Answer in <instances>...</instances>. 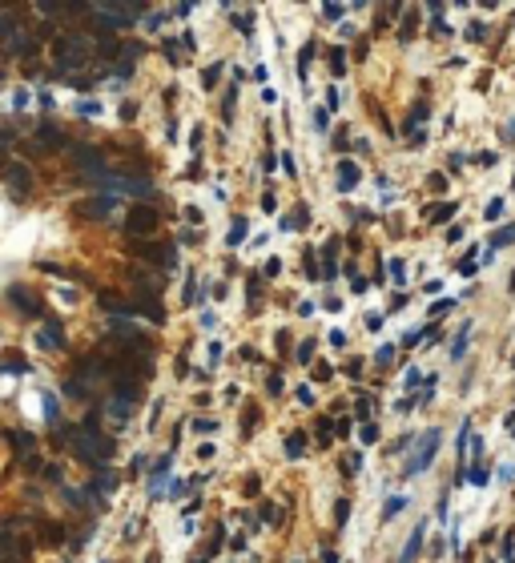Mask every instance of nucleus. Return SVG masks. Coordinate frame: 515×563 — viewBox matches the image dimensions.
Returning a JSON list of instances; mask_svg holds the SVG:
<instances>
[{"mask_svg": "<svg viewBox=\"0 0 515 563\" xmlns=\"http://www.w3.org/2000/svg\"><path fill=\"white\" fill-rule=\"evenodd\" d=\"M241 238H246V222H238L234 229H230V245H238Z\"/></svg>", "mask_w": 515, "mask_h": 563, "instance_id": "f3484780", "label": "nucleus"}, {"mask_svg": "<svg viewBox=\"0 0 515 563\" xmlns=\"http://www.w3.org/2000/svg\"><path fill=\"white\" fill-rule=\"evenodd\" d=\"M499 213H503V201H491V206H487V222H495Z\"/></svg>", "mask_w": 515, "mask_h": 563, "instance_id": "b1692460", "label": "nucleus"}, {"mask_svg": "<svg viewBox=\"0 0 515 563\" xmlns=\"http://www.w3.org/2000/svg\"><path fill=\"white\" fill-rule=\"evenodd\" d=\"M374 439H379V431H374V422H370V427H362V443H374Z\"/></svg>", "mask_w": 515, "mask_h": 563, "instance_id": "bb28decb", "label": "nucleus"}, {"mask_svg": "<svg viewBox=\"0 0 515 563\" xmlns=\"http://www.w3.org/2000/svg\"><path fill=\"white\" fill-rule=\"evenodd\" d=\"M418 547H423V527H415V535H411V543L402 547V563H415Z\"/></svg>", "mask_w": 515, "mask_h": 563, "instance_id": "9d476101", "label": "nucleus"}, {"mask_svg": "<svg viewBox=\"0 0 515 563\" xmlns=\"http://www.w3.org/2000/svg\"><path fill=\"white\" fill-rule=\"evenodd\" d=\"M45 418L48 422H57V399H45Z\"/></svg>", "mask_w": 515, "mask_h": 563, "instance_id": "4be33fe9", "label": "nucleus"}, {"mask_svg": "<svg viewBox=\"0 0 515 563\" xmlns=\"http://www.w3.org/2000/svg\"><path fill=\"white\" fill-rule=\"evenodd\" d=\"M13 443H16V450H20V455H29V450H32V439H29V434H13Z\"/></svg>", "mask_w": 515, "mask_h": 563, "instance_id": "dca6fc26", "label": "nucleus"}, {"mask_svg": "<svg viewBox=\"0 0 515 563\" xmlns=\"http://www.w3.org/2000/svg\"><path fill=\"white\" fill-rule=\"evenodd\" d=\"M77 161L89 169V173H105V165H101V157H97V149H89V145H80V149H77Z\"/></svg>", "mask_w": 515, "mask_h": 563, "instance_id": "0eeeda50", "label": "nucleus"}, {"mask_svg": "<svg viewBox=\"0 0 515 563\" xmlns=\"http://www.w3.org/2000/svg\"><path fill=\"white\" fill-rule=\"evenodd\" d=\"M57 61H61V69H77V64H85L89 61V41H85L80 32L61 36V41H57Z\"/></svg>", "mask_w": 515, "mask_h": 563, "instance_id": "f03ea898", "label": "nucleus"}, {"mask_svg": "<svg viewBox=\"0 0 515 563\" xmlns=\"http://www.w3.org/2000/svg\"><path fill=\"white\" fill-rule=\"evenodd\" d=\"M41 342H52V346H64V330H61V322H52V318H48V326L41 330Z\"/></svg>", "mask_w": 515, "mask_h": 563, "instance_id": "1a4fd4ad", "label": "nucleus"}, {"mask_svg": "<svg viewBox=\"0 0 515 563\" xmlns=\"http://www.w3.org/2000/svg\"><path fill=\"white\" fill-rule=\"evenodd\" d=\"M467 334H471V322H467L463 330L455 334V346H451V358H463V346H467Z\"/></svg>", "mask_w": 515, "mask_h": 563, "instance_id": "f8f14e48", "label": "nucleus"}, {"mask_svg": "<svg viewBox=\"0 0 515 563\" xmlns=\"http://www.w3.org/2000/svg\"><path fill=\"white\" fill-rule=\"evenodd\" d=\"M8 302L20 306V310H24V314H32V318L41 314V302H36V298H32V294H29L24 286H13V290H8Z\"/></svg>", "mask_w": 515, "mask_h": 563, "instance_id": "39448f33", "label": "nucleus"}, {"mask_svg": "<svg viewBox=\"0 0 515 563\" xmlns=\"http://www.w3.org/2000/svg\"><path fill=\"white\" fill-rule=\"evenodd\" d=\"M338 181H342V190H354L358 185V165L354 161H338Z\"/></svg>", "mask_w": 515, "mask_h": 563, "instance_id": "6e6552de", "label": "nucleus"}, {"mask_svg": "<svg viewBox=\"0 0 515 563\" xmlns=\"http://www.w3.org/2000/svg\"><path fill=\"white\" fill-rule=\"evenodd\" d=\"M431 190H435V193H443V190H447V177L435 173V177H431Z\"/></svg>", "mask_w": 515, "mask_h": 563, "instance_id": "5701e85b", "label": "nucleus"}, {"mask_svg": "<svg viewBox=\"0 0 515 563\" xmlns=\"http://www.w3.org/2000/svg\"><path fill=\"white\" fill-rule=\"evenodd\" d=\"M402 386H407V390H415V386H418V366L407 370V383H402Z\"/></svg>", "mask_w": 515, "mask_h": 563, "instance_id": "412c9836", "label": "nucleus"}, {"mask_svg": "<svg viewBox=\"0 0 515 563\" xmlns=\"http://www.w3.org/2000/svg\"><path fill=\"white\" fill-rule=\"evenodd\" d=\"M435 450H439V431H427L418 439V450L411 455V463H407V475H418V471L435 459Z\"/></svg>", "mask_w": 515, "mask_h": 563, "instance_id": "7ed1b4c3", "label": "nucleus"}, {"mask_svg": "<svg viewBox=\"0 0 515 563\" xmlns=\"http://www.w3.org/2000/svg\"><path fill=\"white\" fill-rule=\"evenodd\" d=\"M129 406H133L129 399H117V402H109V418H113V422H125V418H129Z\"/></svg>", "mask_w": 515, "mask_h": 563, "instance_id": "9b49d317", "label": "nucleus"}, {"mask_svg": "<svg viewBox=\"0 0 515 563\" xmlns=\"http://www.w3.org/2000/svg\"><path fill=\"white\" fill-rule=\"evenodd\" d=\"M80 113H85V117H101V105H97V101H85V105H77Z\"/></svg>", "mask_w": 515, "mask_h": 563, "instance_id": "a211bd4d", "label": "nucleus"}, {"mask_svg": "<svg viewBox=\"0 0 515 563\" xmlns=\"http://www.w3.org/2000/svg\"><path fill=\"white\" fill-rule=\"evenodd\" d=\"M402 507H407V495H402V499H390V503H386V511H383V519H395Z\"/></svg>", "mask_w": 515, "mask_h": 563, "instance_id": "ddd939ff", "label": "nucleus"}, {"mask_svg": "<svg viewBox=\"0 0 515 563\" xmlns=\"http://www.w3.org/2000/svg\"><path fill=\"white\" fill-rule=\"evenodd\" d=\"M507 241H515V225H507V229H499L495 238H491V245H507Z\"/></svg>", "mask_w": 515, "mask_h": 563, "instance_id": "4468645a", "label": "nucleus"}, {"mask_svg": "<svg viewBox=\"0 0 515 563\" xmlns=\"http://www.w3.org/2000/svg\"><path fill=\"white\" fill-rule=\"evenodd\" d=\"M169 495H174V499H177V495H185V479H174V487H169Z\"/></svg>", "mask_w": 515, "mask_h": 563, "instance_id": "cd10ccee", "label": "nucleus"}, {"mask_svg": "<svg viewBox=\"0 0 515 563\" xmlns=\"http://www.w3.org/2000/svg\"><path fill=\"white\" fill-rule=\"evenodd\" d=\"M202 326H206V330H213V326H218V314H213V310H206V314H202Z\"/></svg>", "mask_w": 515, "mask_h": 563, "instance_id": "393cba45", "label": "nucleus"}, {"mask_svg": "<svg viewBox=\"0 0 515 563\" xmlns=\"http://www.w3.org/2000/svg\"><path fill=\"white\" fill-rule=\"evenodd\" d=\"M153 229H157V209L137 206L133 213H129V234H133V238H141V234H153Z\"/></svg>", "mask_w": 515, "mask_h": 563, "instance_id": "20e7f679", "label": "nucleus"}, {"mask_svg": "<svg viewBox=\"0 0 515 563\" xmlns=\"http://www.w3.org/2000/svg\"><path fill=\"white\" fill-rule=\"evenodd\" d=\"M77 455H80V459H89V463H97V466H101L113 455L109 439H101V434H97V418H89V422L80 427V434H77Z\"/></svg>", "mask_w": 515, "mask_h": 563, "instance_id": "f257e3e1", "label": "nucleus"}, {"mask_svg": "<svg viewBox=\"0 0 515 563\" xmlns=\"http://www.w3.org/2000/svg\"><path fill=\"white\" fill-rule=\"evenodd\" d=\"M290 459H298V455H302V439H290V450H286Z\"/></svg>", "mask_w": 515, "mask_h": 563, "instance_id": "a878e982", "label": "nucleus"}, {"mask_svg": "<svg viewBox=\"0 0 515 563\" xmlns=\"http://www.w3.org/2000/svg\"><path fill=\"white\" fill-rule=\"evenodd\" d=\"M390 273H395V282H407V266L402 262H390Z\"/></svg>", "mask_w": 515, "mask_h": 563, "instance_id": "aec40b11", "label": "nucleus"}, {"mask_svg": "<svg viewBox=\"0 0 515 563\" xmlns=\"http://www.w3.org/2000/svg\"><path fill=\"white\" fill-rule=\"evenodd\" d=\"M390 350H395V346H379V354H374V362H379V366H386V362H390Z\"/></svg>", "mask_w": 515, "mask_h": 563, "instance_id": "6ab92c4d", "label": "nucleus"}, {"mask_svg": "<svg viewBox=\"0 0 515 563\" xmlns=\"http://www.w3.org/2000/svg\"><path fill=\"white\" fill-rule=\"evenodd\" d=\"M41 141H48V145H64V137H61V133H57V129H41Z\"/></svg>", "mask_w": 515, "mask_h": 563, "instance_id": "2eb2a0df", "label": "nucleus"}, {"mask_svg": "<svg viewBox=\"0 0 515 563\" xmlns=\"http://www.w3.org/2000/svg\"><path fill=\"white\" fill-rule=\"evenodd\" d=\"M0 563H13V560H0Z\"/></svg>", "mask_w": 515, "mask_h": 563, "instance_id": "c756f323", "label": "nucleus"}, {"mask_svg": "<svg viewBox=\"0 0 515 563\" xmlns=\"http://www.w3.org/2000/svg\"><path fill=\"white\" fill-rule=\"evenodd\" d=\"M512 286H515V273H512Z\"/></svg>", "mask_w": 515, "mask_h": 563, "instance_id": "c85d7f7f", "label": "nucleus"}, {"mask_svg": "<svg viewBox=\"0 0 515 563\" xmlns=\"http://www.w3.org/2000/svg\"><path fill=\"white\" fill-rule=\"evenodd\" d=\"M8 185H13L16 197H24V193H32V173L24 165H13V169H8Z\"/></svg>", "mask_w": 515, "mask_h": 563, "instance_id": "423d86ee", "label": "nucleus"}]
</instances>
